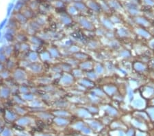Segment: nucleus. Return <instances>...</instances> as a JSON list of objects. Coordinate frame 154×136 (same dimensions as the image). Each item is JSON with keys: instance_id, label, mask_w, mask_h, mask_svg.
<instances>
[{"instance_id": "nucleus-4", "label": "nucleus", "mask_w": 154, "mask_h": 136, "mask_svg": "<svg viewBox=\"0 0 154 136\" xmlns=\"http://www.w3.org/2000/svg\"><path fill=\"white\" fill-rule=\"evenodd\" d=\"M153 1H154V0H153Z\"/></svg>"}, {"instance_id": "nucleus-2", "label": "nucleus", "mask_w": 154, "mask_h": 136, "mask_svg": "<svg viewBox=\"0 0 154 136\" xmlns=\"http://www.w3.org/2000/svg\"><path fill=\"white\" fill-rule=\"evenodd\" d=\"M6 19H5V20L3 22H2V24L0 25V29H2V28H3V26H4L5 24H6Z\"/></svg>"}, {"instance_id": "nucleus-3", "label": "nucleus", "mask_w": 154, "mask_h": 136, "mask_svg": "<svg viewBox=\"0 0 154 136\" xmlns=\"http://www.w3.org/2000/svg\"><path fill=\"white\" fill-rule=\"evenodd\" d=\"M0 36H1V33H0Z\"/></svg>"}, {"instance_id": "nucleus-1", "label": "nucleus", "mask_w": 154, "mask_h": 136, "mask_svg": "<svg viewBox=\"0 0 154 136\" xmlns=\"http://www.w3.org/2000/svg\"><path fill=\"white\" fill-rule=\"evenodd\" d=\"M14 7V4H11L9 5L8 6V15H10V14H11V12L12 11V8H13Z\"/></svg>"}]
</instances>
